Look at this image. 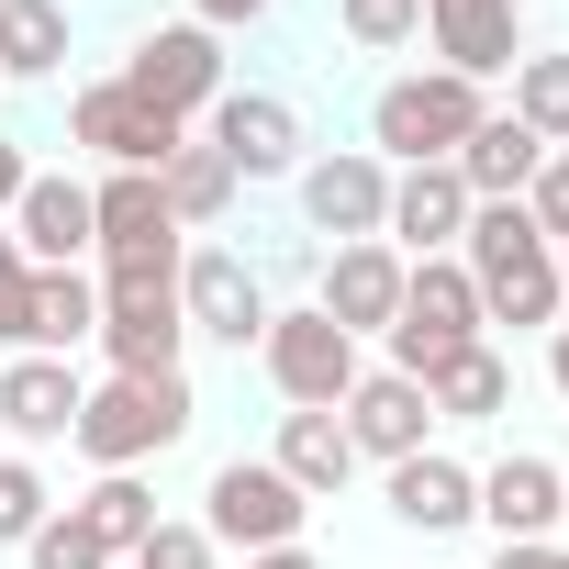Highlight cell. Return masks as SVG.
Wrapping results in <instances>:
<instances>
[{"mask_svg": "<svg viewBox=\"0 0 569 569\" xmlns=\"http://www.w3.org/2000/svg\"><path fill=\"white\" fill-rule=\"evenodd\" d=\"M302 223L336 234V246H369L391 223V168L369 146H336V157H302Z\"/></svg>", "mask_w": 569, "mask_h": 569, "instance_id": "cell-13", "label": "cell"}, {"mask_svg": "<svg viewBox=\"0 0 569 569\" xmlns=\"http://www.w3.org/2000/svg\"><path fill=\"white\" fill-rule=\"evenodd\" d=\"M425 46H436L447 79L491 90V79H513V57H525V0H425Z\"/></svg>", "mask_w": 569, "mask_h": 569, "instance_id": "cell-11", "label": "cell"}, {"mask_svg": "<svg viewBox=\"0 0 569 569\" xmlns=\"http://www.w3.org/2000/svg\"><path fill=\"white\" fill-rule=\"evenodd\" d=\"M157 190H168V212H179V234H190V223H223L246 179L223 168V146H212V134H190V146H179V157L157 168Z\"/></svg>", "mask_w": 569, "mask_h": 569, "instance_id": "cell-26", "label": "cell"}, {"mask_svg": "<svg viewBox=\"0 0 569 569\" xmlns=\"http://www.w3.org/2000/svg\"><path fill=\"white\" fill-rule=\"evenodd\" d=\"M12 246L34 257V268H79L90 257V190L79 179H23V201H12Z\"/></svg>", "mask_w": 569, "mask_h": 569, "instance_id": "cell-20", "label": "cell"}, {"mask_svg": "<svg viewBox=\"0 0 569 569\" xmlns=\"http://www.w3.org/2000/svg\"><path fill=\"white\" fill-rule=\"evenodd\" d=\"M246 569H325V558H313V547H257Z\"/></svg>", "mask_w": 569, "mask_h": 569, "instance_id": "cell-40", "label": "cell"}, {"mask_svg": "<svg viewBox=\"0 0 569 569\" xmlns=\"http://www.w3.org/2000/svg\"><path fill=\"white\" fill-rule=\"evenodd\" d=\"M447 168L469 179V201H525V190H536V168H547V146H536L513 112H480V134H469Z\"/></svg>", "mask_w": 569, "mask_h": 569, "instance_id": "cell-23", "label": "cell"}, {"mask_svg": "<svg viewBox=\"0 0 569 569\" xmlns=\"http://www.w3.org/2000/svg\"><path fill=\"white\" fill-rule=\"evenodd\" d=\"M112 380H168L190 325H179V268H101V336Z\"/></svg>", "mask_w": 569, "mask_h": 569, "instance_id": "cell-4", "label": "cell"}, {"mask_svg": "<svg viewBox=\"0 0 569 569\" xmlns=\"http://www.w3.org/2000/svg\"><path fill=\"white\" fill-rule=\"evenodd\" d=\"M123 90L146 101V112H168V123H201L234 79H223V34H201V23H157L134 57H123Z\"/></svg>", "mask_w": 569, "mask_h": 569, "instance_id": "cell-8", "label": "cell"}, {"mask_svg": "<svg viewBox=\"0 0 569 569\" xmlns=\"http://www.w3.org/2000/svg\"><path fill=\"white\" fill-rule=\"evenodd\" d=\"M558 325H569V246H558Z\"/></svg>", "mask_w": 569, "mask_h": 569, "instance_id": "cell-41", "label": "cell"}, {"mask_svg": "<svg viewBox=\"0 0 569 569\" xmlns=\"http://www.w3.org/2000/svg\"><path fill=\"white\" fill-rule=\"evenodd\" d=\"M402 268H413V257H391L380 234H369V246H336V257H325V302H313V313L347 325V336H391V313H402Z\"/></svg>", "mask_w": 569, "mask_h": 569, "instance_id": "cell-18", "label": "cell"}, {"mask_svg": "<svg viewBox=\"0 0 569 569\" xmlns=\"http://www.w3.org/2000/svg\"><path fill=\"white\" fill-rule=\"evenodd\" d=\"M257 369L279 380V402H291V413H336V402L358 391V336H347V325H325L313 302H302V313H268Z\"/></svg>", "mask_w": 569, "mask_h": 569, "instance_id": "cell-6", "label": "cell"}, {"mask_svg": "<svg viewBox=\"0 0 569 569\" xmlns=\"http://www.w3.org/2000/svg\"><path fill=\"white\" fill-rule=\"evenodd\" d=\"M46 513H57V491H46V469L12 447V458H0V547H34Z\"/></svg>", "mask_w": 569, "mask_h": 569, "instance_id": "cell-31", "label": "cell"}, {"mask_svg": "<svg viewBox=\"0 0 569 569\" xmlns=\"http://www.w3.org/2000/svg\"><path fill=\"white\" fill-rule=\"evenodd\" d=\"M458 268L480 291V325H558V246L536 234L525 201H469Z\"/></svg>", "mask_w": 569, "mask_h": 569, "instance_id": "cell-1", "label": "cell"}, {"mask_svg": "<svg viewBox=\"0 0 569 569\" xmlns=\"http://www.w3.org/2000/svg\"><path fill=\"white\" fill-rule=\"evenodd\" d=\"M558 525H569V491H558Z\"/></svg>", "mask_w": 569, "mask_h": 569, "instance_id": "cell-42", "label": "cell"}, {"mask_svg": "<svg viewBox=\"0 0 569 569\" xmlns=\"http://www.w3.org/2000/svg\"><path fill=\"white\" fill-rule=\"evenodd\" d=\"M68 68V0H0V79H57Z\"/></svg>", "mask_w": 569, "mask_h": 569, "instance_id": "cell-27", "label": "cell"}, {"mask_svg": "<svg viewBox=\"0 0 569 569\" xmlns=\"http://www.w3.org/2000/svg\"><path fill=\"white\" fill-rule=\"evenodd\" d=\"M23 302H34V257L0 234V347H12V358H23Z\"/></svg>", "mask_w": 569, "mask_h": 569, "instance_id": "cell-35", "label": "cell"}, {"mask_svg": "<svg viewBox=\"0 0 569 569\" xmlns=\"http://www.w3.org/2000/svg\"><path fill=\"white\" fill-rule=\"evenodd\" d=\"M90 246H101V268H179V212H168L157 168H112L90 190Z\"/></svg>", "mask_w": 569, "mask_h": 569, "instance_id": "cell-9", "label": "cell"}, {"mask_svg": "<svg viewBox=\"0 0 569 569\" xmlns=\"http://www.w3.org/2000/svg\"><path fill=\"white\" fill-rule=\"evenodd\" d=\"M190 23L201 34H246V23H268V0H190Z\"/></svg>", "mask_w": 569, "mask_h": 569, "instance_id": "cell-36", "label": "cell"}, {"mask_svg": "<svg viewBox=\"0 0 569 569\" xmlns=\"http://www.w3.org/2000/svg\"><path fill=\"white\" fill-rule=\"evenodd\" d=\"M525 212H536V234H547V246H569V146H547V168H536Z\"/></svg>", "mask_w": 569, "mask_h": 569, "instance_id": "cell-34", "label": "cell"}, {"mask_svg": "<svg viewBox=\"0 0 569 569\" xmlns=\"http://www.w3.org/2000/svg\"><path fill=\"white\" fill-rule=\"evenodd\" d=\"M190 436V380L168 369V380H101L90 402H79V458L90 469H146V458H168Z\"/></svg>", "mask_w": 569, "mask_h": 569, "instance_id": "cell-3", "label": "cell"}, {"mask_svg": "<svg viewBox=\"0 0 569 569\" xmlns=\"http://www.w3.org/2000/svg\"><path fill=\"white\" fill-rule=\"evenodd\" d=\"M458 234H469V179H458V168H391V223H380V246H391V257H458Z\"/></svg>", "mask_w": 569, "mask_h": 569, "instance_id": "cell-17", "label": "cell"}, {"mask_svg": "<svg viewBox=\"0 0 569 569\" xmlns=\"http://www.w3.org/2000/svg\"><path fill=\"white\" fill-rule=\"evenodd\" d=\"M101 336V279L90 268H34V302H23V358H68Z\"/></svg>", "mask_w": 569, "mask_h": 569, "instance_id": "cell-22", "label": "cell"}, {"mask_svg": "<svg viewBox=\"0 0 569 569\" xmlns=\"http://www.w3.org/2000/svg\"><path fill=\"white\" fill-rule=\"evenodd\" d=\"M491 569H569V536H525V547H491Z\"/></svg>", "mask_w": 569, "mask_h": 569, "instance_id": "cell-37", "label": "cell"}, {"mask_svg": "<svg viewBox=\"0 0 569 569\" xmlns=\"http://www.w3.org/2000/svg\"><path fill=\"white\" fill-rule=\"evenodd\" d=\"M179 325H190V336H212V347H234V358L268 336V291H257V268H246L234 246L179 257Z\"/></svg>", "mask_w": 569, "mask_h": 569, "instance_id": "cell-12", "label": "cell"}, {"mask_svg": "<svg viewBox=\"0 0 569 569\" xmlns=\"http://www.w3.org/2000/svg\"><path fill=\"white\" fill-rule=\"evenodd\" d=\"M23 558H34V569H112V547H101V536H90V525H79L68 502H57V513L34 525V547H23Z\"/></svg>", "mask_w": 569, "mask_h": 569, "instance_id": "cell-32", "label": "cell"}, {"mask_svg": "<svg viewBox=\"0 0 569 569\" xmlns=\"http://www.w3.org/2000/svg\"><path fill=\"white\" fill-rule=\"evenodd\" d=\"M336 425H347V447L380 458V469H402V458L436 447V402H425V380H402V369H358V391L336 402Z\"/></svg>", "mask_w": 569, "mask_h": 569, "instance_id": "cell-14", "label": "cell"}, {"mask_svg": "<svg viewBox=\"0 0 569 569\" xmlns=\"http://www.w3.org/2000/svg\"><path fill=\"white\" fill-rule=\"evenodd\" d=\"M391 513L413 536H458V525H480V469H458L447 447H425V458L391 469Z\"/></svg>", "mask_w": 569, "mask_h": 569, "instance_id": "cell-21", "label": "cell"}, {"mask_svg": "<svg viewBox=\"0 0 569 569\" xmlns=\"http://www.w3.org/2000/svg\"><path fill=\"white\" fill-rule=\"evenodd\" d=\"M547 391L569 402V325H547Z\"/></svg>", "mask_w": 569, "mask_h": 569, "instance_id": "cell-39", "label": "cell"}, {"mask_svg": "<svg viewBox=\"0 0 569 569\" xmlns=\"http://www.w3.org/2000/svg\"><path fill=\"white\" fill-rule=\"evenodd\" d=\"M480 90L469 79H447V68H413V79H391L380 101H369V157L380 168H447L469 134H480Z\"/></svg>", "mask_w": 569, "mask_h": 569, "instance_id": "cell-2", "label": "cell"}, {"mask_svg": "<svg viewBox=\"0 0 569 569\" xmlns=\"http://www.w3.org/2000/svg\"><path fill=\"white\" fill-rule=\"evenodd\" d=\"M23 179H34V168H23V146H12V134H0V212H12V201H23Z\"/></svg>", "mask_w": 569, "mask_h": 569, "instance_id": "cell-38", "label": "cell"}, {"mask_svg": "<svg viewBox=\"0 0 569 569\" xmlns=\"http://www.w3.org/2000/svg\"><path fill=\"white\" fill-rule=\"evenodd\" d=\"M425 402H436V425H491V413L513 402V369H502L491 336H480V347H458V358L425 369Z\"/></svg>", "mask_w": 569, "mask_h": 569, "instance_id": "cell-25", "label": "cell"}, {"mask_svg": "<svg viewBox=\"0 0 569 569\" xmlns=\"http://www.w3.org/2000/svg\"><path fill=\"white\" fill-rule=\"evenodd\" d=\"M68 513H79V525H90V536H101L112 558H134V547L157 536V491H146L134 469H101V480H90V491H79Z\"/></svg>", "mask_w": 569, "mask_h": 569, "instance_id": "cell-28", "label": "cell"}, {"mask_svg": "<svg viewBox=\"0 0 569 569\" xmlns=\"http://www.w3.org/2000/svg\"><path fill=\"white\" fill-rule=\"evenodd\" d=\"M212 558H223V547H212L201 525H168V513H157V536L134 547V569H212Z\"/></svg>", "mask_w": 569, "mask_h": 569, "instance_id": "cell-33", "label": "cell"}, {"mask_svg": "<svg viewBox=\"0 0 569 569\" xmlns=\"http://www.w3.org/2000/svg\"><path fill=\"white\" fill-rule=\"evenodd\" d=\"M336 23H347L358 57H402L425 34V0H336Z\"/></svg>", "mask_w": 569, "mask_h": 569, "instance_id": "cell-30", "label": "cell"}, {"mask_svg": "<svg viewBox=\"0 0 569 569\" xmlns=\"http://www.w3.org/2000/svg\"><path fill=\"white\" fill-rule=\"evenodd\" d=\"M480 347V291H469V268L458 257H413L402 268V313H391V369L425 380L436 358Z\"/></svg>", "mask_w": 569, "mask_h": 569, "instance_id": "cell-5", "label": "cell"}, {"mask_svg": "<svg viewBox=\"0 0 569 569\" xmlns=\"http://www.w3.org/2000/svg\"><path fill=\"white\" fill-rule=\"evenodd\" d=\"M68 146H90L101 168H168L179 146H190V123H168V112H146L123 79H90L79 101H68Z\"/></svg>", "mask_w": 569, "mask_h": 569, "instance_id": "cell-10", "label": "cell"}, {"mask_svg": "<svg viewBox=\"0 0 569 569\" xmlns=\"http://www.w3.org/2000/svg\"><path fill=\"white\" fill-rule=\"evenodd\" d=\"M302 525H313V502L291 491V480H279L268 458H223L212 469V491H201V536L212 547H302Z\"/></svg>", "mask_w": 569, "mask_h": 569, "instance_id": "cell-7", "label": "cell"}, {"mask_svg": "<svg viewBox=\"0 0 569 569\" xmlns=\"http://www.w3.org/2000/svg\"><path fill=\"white\" fill-rule=\"evenodd\" d=\"M513 123L536 146H569V57H513Z\"/></svg>", "mask_w": 569, "mask_h": 569, "instance_id": "cell-29", "label": "cell"}, {"mask_svg": "<svg viewBox=\"0 0 569 569\" xmlns=\"http://www.w3.org/2000/svg\"><path fill=\"white\" fill-rule=\"evenodd\" d=\"M79 402H90V380L68 358H0V436L12 447H68Z\"/></svg>", "mask_w": 569, "mask_h": 569, "instance_id": "cell-16", "label": "cell"}, {"mask_svg": "<svg viewBox=\"0 0 569 569\" xmlns=\"http://www.w3.org/2000/svg\"><path fill=\"white\" fill-rule=\"evenodd\" d=\"M268 469L291 480L302 502H336V491H347V469H358V447H347V425H336V413H279Z\"/></svg>", "mask_w": 569, "mask_h": 569, "instance_id": "cell-24", "label": "cell"}, {"mask_svg": "<svg viewBox=\"0 0 569 569\" xmlns=\"http://www.w3.org/2000/svg\"><path fill=\"white\" fill-rule=\"evenodd\" d=\"M212 146L234 179H302V112L279 90H223L212 101Z\"/></svg>", "mask_w": 569, "mask_h": 569, "instance_id": "cell-15", "label": "cell"}, {"mask_svg": "<svg viewBox=\"0 0 569 569\" xmlns=\"http://www.w3.org/2000/svg\"><path fill=\"white\" fill-rule=\"evenodd\" d=\"M558 491H569V469L558 458H491L480 469V525L502 536V547H525V536H558Z\"/></svg>", "mask_w": 569, "mask_h": 569, "instance_id": "cell-19", "label": "cell"}]
</instances>
